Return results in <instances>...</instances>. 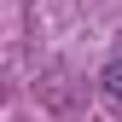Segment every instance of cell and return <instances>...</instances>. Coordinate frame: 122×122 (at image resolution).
<instances>
[{
	"label": "cell",
	"mask_w": 122,
	"mask_h": 122,
	"mask_svg": "<svg viewBox=\"0 0 122 122\" xmlns=\"http://www.w3.org/2000/svg\"><path fill=\"white\" fill-rule=\"evenodd\" d=\"M105 81H111V93H122V58H116L111 70H105Z\"/></svg>",
	"instance_id": "obj_1"
}]
</instances>
